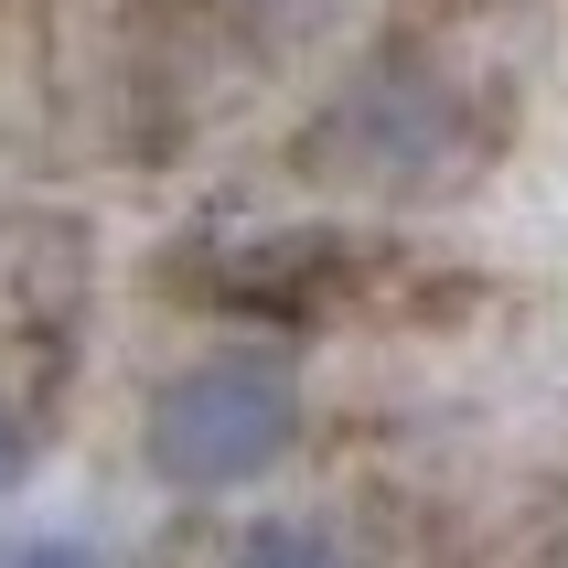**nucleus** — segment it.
Instances as JSON below:
<instances>
[{"mask_svg": "<svg viewBox=\"0 0 568 568\" xmlns=\"http://www.w3.org/2000/svg\"><path fill=\"white\" fill-rule=\"evenodd\" d=\"M0 568H97V558H87L75 537H32V547H11Z\"/></svg>", "mask_w": 568, "mask_h": 568, "instance_id": "7ed1b4c3", "label": "nucleus"}, {"mask_svg": "<svg viewBox=\"0 0 568 568\" xmlns=\"http://www.w3.org/2000/svg\"><path fill=\"white\" fill-rule=\"evenodd\" d=\"M236 568H354V558L322 537V526H301V515H268V526L236 537Z\"/></svg>", "mask_w": 568, "mask_h": 568, "instance_id": "f03ea898", "label": "nucleus"}, {"mask_svg": "<svg viewBox=\"0 0 568 568\" xmlns=\"http://www.w3.org/2000/svg\"><path fill=\"white\" fill-rule=\"evenodd\" d=\"M0 462H11V418H0Z\"/></svg>", "mask_w": 568, "mask_h": 568, "instance_id": "20e7f679", "label": "nucleus"}, {"mask_svg": "<svg viewBox=\"0 0 568 568\" xmlns=\"http://www.w3.org/2000/svg\"><path fill=\"white\" fill-rule=\"evenodd\" d=\"M301 440V376L268 354H215L151 397V473L172 494H247Z\"/></svg>", "mask_w": 568, "mask_h": 568, "instance_id": "f257e3e1", "label": "nucleus"}]
</instances>
